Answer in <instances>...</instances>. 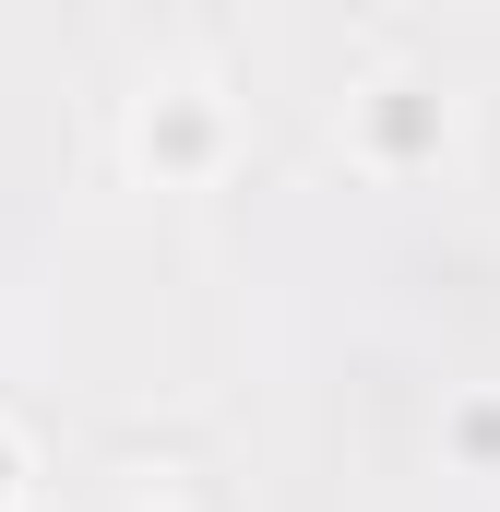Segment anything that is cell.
Listing matches in <instances>:
<instances>
[{"label":"cell","mask_w":500,"mask_h":512,"mask_svg":"<svg viewBox=\"0 0 500 512\" xmlns=\"http://www.w3.org/2000/svg\"><path fill=\"white\" fill-rule=\"evenodd\" d=\"M131 167H143V179H179V191L215 179V167H227V108H215L203 84H155L143 120H131Z\"/></svg>","instance_id":"cell-1"},{"label":"cell","mask_w":500,"mask_h":512,"mask_svg":"<svg viewBox=\"0 0 500 512\" xmlns=\"http://www.w3.org/2000/svg\"><path fill=\"white\" fill-rule=\"evenodd\" d=\"M441 143H453V108H441V84H370L358 96V167L381 179H417V167H441Z\"/></svg>","instance_id":"cell-2"},{"label":"cell","mask_w":500,"mask_h":512,"mask_svg":"<svg viewBox=\"0 0 500 512\" xmlns=\"http://www.w3.org/2000/svg\"><path fill=\"white\" fill-rule=\"evenodd\" d=\"M441 441H453L465 477H500V393H465V405L441 417Z\"/></svg>","instance_id":"cell-3"},{"label":"cell","mask_w":500,"mask_h":512,"mask_svg":"<svg viewBox=\"0 0 500 512\" xmlns=\"http://www.w3.org/2000/svg\"><path fill=\"white\" fill-rule=\"evenodd\" d=\"M24 501V441H12V417H0V512Z\"/></svg>","instance_id":"cell-4"}]
</instances>
